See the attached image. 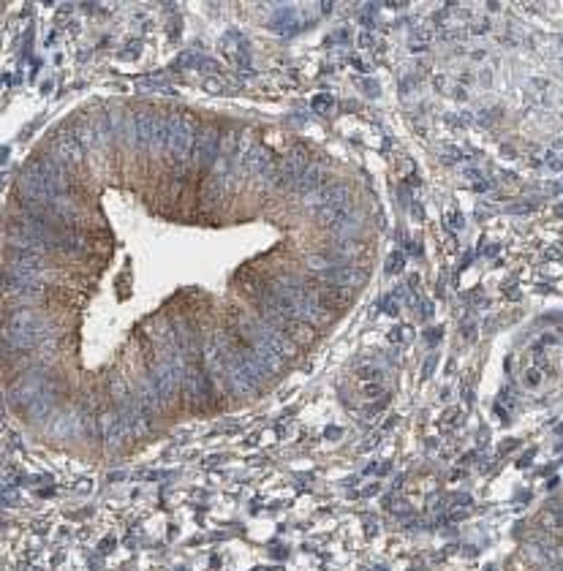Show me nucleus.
Wrapping results in <instances>:
<instances>
[{
	"label": "nucleus",
	"instance_id": "obj_1",
	"mask_svg": "<svg viewBox=\"0 0 563 571\" xmlns=\"http://www.w3.org/2000/svg\"><path fill=\"white\" fill-rule=\"evenodd\" d=\"M19 183H22V190H25V199L38 202V204H47V202L60 199L63 190H66V185H60L57 180H52V177L44 172L38 163H33L30 169H25V174H22Z\"/></svg>",
	"mask_w": 563,
	"mask_h": 571
},
{
	"label": "nucleus",
	"instance_id": "obj_2",
	"mask_svg": "<svg viewBox=\"0 0 563 571\" xmlns=\"http://www.w3.org/2000/svg\"><path fill=\"white\" fill-rule=\"evenodd\" d=\"M196 139H199V125L191 115H177L175 122V137H172V156H175V166L177 169H185L188 161H191V153L196 150Z\"/></svg>",
	"mask_w": 563,
	"mask_h": 571
},
{
	"label": "nucleus",
	"instance_id": "obj_3",
	"mask_svg": "<svg viewBox=\"0 0 563 571\" xmlns=\"http://www.w3.org/2000/svg\"><path fill=\"white\" fill-rule=\"evenodd\" d=\"M310 163H308V156H305V150L297 147V150H291L289 156L283 158L281 169H278V177H275V185L281 190H289V188H297V183L302 180V174L308 169Z\"/></svg>",
	"mask_w": 563,
	"mask_h": 571
},
{
	"label": "nucleus",
	"instance_id": "obj_4",
	"mask_svg": "<svg viewBox=\"0 0 563 571\" xmlns=\"http://www.w3.org/2000/svg\"><path fill=\"white\" fill-rule=\"evenodd\" d=\"M150 381H153V392H156V400L158 403H172L177 392V381H180V367L172 362H161L153 367L150 373Z\"/></svg>",
	"mask_w": 563,
	"mask_h": 571
},
{
	"label": "nucleus",
	"instance_id": "obj_5",
	"mask_svg": "<svg viewBox=\"0 0 563 571\" xmlns=\"http://www.w3.org/2000/svg\"><path fill=\"white\" fill-rule=\"evenodd\" d=\"M218 153H221V137H218V131H215L212 125L202 128V131H199V139H196V150H194L196 163H199L202 169H207V166H212V163L218 161Z\"/></svg>",
	"mask_w": 563,
	"mask_h": 571
},
{
	"label": "nucleus",
	"instance_id": "obj_6",
	"mask_svg": "<svg viewBox=\"0 0 563 571\" xmlns=\"http://www.w3.org/2000/svg\"><path fill=\"white\" fill-rule=\"evenodd\" d=\"M54 150H57V156L63 163H76L82 153H85V144H82V139L79 134H74V131H60L57 137H54Z\"/></svg>",
	"mask_w": 563,
	"mask_h": 571
},
{
	"label": "nucleus",
	"instance_id": "obj_7",
	"mask_svg": "<svg viewBox=\"0 0 563 571\" xmlns=\"http://www.w3.org/2000/svg\"><path fill=\"white\" fill-rule=\"evenodd\" d=\"M362 277L365 275H362L356 267H349V264H335V267H330L327 272H321V280L335 283V286H343V289H354V286H359Z\"/></svg>",
	"mask_w": 563,
	"mask_h": 571
},
{
	"label": "nucleus",
	"instance_id": "obj_8",
	"mask_svg": "<svg viewBox=\"0 0 563 571\" xmlns=\"http://www.w3.org/2000/svg\"><path fill=\"white\" fill-rule=\"evenodd\" d=\"M346 218H352V199H346V202H335V204H327V207L316 209V221L321 226H327V229L340 226Z\"/></svg>",
	"mask_w": 563,
	"mask_h": 571
},
{
	"label": "nucleus",
	"instance_id": "obj_9",
	"mask_svg": "<svg viewBox=\"0 0 563 571\" xmlns=\"http://www.w3.org/2000/svg\"><path fill=\"white\" fill-rule=\"evenodd\" d=\"M3 286H6V292L8 294H38L41 292V286H38V277H30V275H19V272H11V270H6V275H3Z\"/></svg>",
	"mask_w": 563,
	"mask_h": 571
},
{
	"label": "nucleus",
	"instance_id": "obj_10",
	"mask_svg": "<svg viewBox=\"0 0 563 571\" xmlns=\"http://www.w3.org/2000/svg\"><path fill=\"white\" fill-rule=\"evenodd\" d=\"M134 125H137V144H141V147H156L158 115H153V112H139Z\"/></svg>",
	"mask_w": 563,
	"mask_h": 571
},
{
	"label": "nucleus",
	"instance_id": "obj_11",
	"mask_svg": "<svg viewBox=\"0 0 563 571\" xmlns=\"http://www.w3.org/2000/svg\"><path fill=\"white\" fill-rule=\"evenodd\" d=\"M101 425H104V438H106V444H109L112 449H117V446L123 444L125 438L131 435V430L125 427L123 419H120V416H115V414H106L104 419H101Z\"/></svg>",
	"mask_w": 563,
	"mask_h": 571
},
{
	"label": "nucleus",
	"instance_id": "obj_12",
	"mask_svg": "<svg viewBox=\"0 0 563 571\" xmlns=\"http://www.w3.org/2000/svg\"><path fill=\"white\" fill-rule=\"evenodd\" d=\"M324 185V169L321 166H316V163H310L308 169H305V174H302V180L297 183V188L302 196H310V193H316L318 188Z\"/></svg>",
	"mask_w": 563,
	"mask_h": 571
},
{
	"label": "nucleus",
	"instance_id": "obj_13",
	"mask_svg": "<svg viewBox=\"0 0 563 571\" xmlns=\"http://www.w3.org/2000/svg\"><path fill=\"white\" fill-rule=\"evenodd\" d=\"M175 122H177V115H158V125H156V147H169V144H172Z\"/></svg>",
	"mask_w": 563,
	"mask_h": 571
},
{
	"label": "nucleus",
	"instance_id": "obj_14",
	"mask_svg": "<svg viewBox=\"0 0 563 571\" xmlns=\"http://www.w3.org/2000/svg\"><path fill=\"white\" fill-rule=\"evenodd\" d=\"M346 199H352V196H349V190L343 188V185H330L327 190L316 193V196L310 199V204H316L318 209V207H327V204H335V202H346Z\"/></svg>",
	"mask_w": 563,
	"mask_h": 571
},
{
	"label": "nucleus",
	"instance_id": "obj_15",
	"mask_svg": "<svg viewBox=\"0 0 563 571\" xmlns=\"http://www.w3.org/2000/svg\"><path fill=\"white\" fill-rule=\"evenodd\" d=\"M539 525H542V528H547V531H561L563 519L558 517L555 512H545V514L539 517Z\"/></svg>",
	"mask_w": 563,
	"mask_h": 571
},
{
	"label": "nucleus",
	"instance_id": "obj_16",
	"mask_svg": "<svg viewBox=\"0 0 563 571\" xmlns=\"http://www.w3.org/2000/svg\"><path fill=\"white\" fill-rule=\"evenodd\" d=\"M362 392H365V398H368V400H373V398H378V395L384 392V386H381V381H368V383L362 386Z\"/></svg>",
	"mask_w": 563,
	"mask_h": 571
},
{
	"label": "nucleus",
	"instance_id": "obj_17",
	"mask_svg": "<svg viewBox=\"0 0 563 571\" xmlns=\"http://www.w3.org/2000/svg\"><path fill=\"white\" fill-rule=\"evenodd\" d=\"M403 253H392L387 259V272H400L403 270Z\"/></svg>",
	"mask_w": 563,
	"mask_h": 571
},
{
	"label": "nucleus",
	"instance_id": "obj_18",
	"mask_svg": "<svg viewBox=\"0 0 563 571\" xmlns=\"http://www.w3.org/2000/svg\"><path fill=\"white\" fill-rule=\"evenodd\" d=\"M313 109H316V112L332 109V96H316V98H313Z\"/></svg>",
	"mask_w": 563,
	"mask_h": 571
},
{
	"label": "nucleus",
	"instance_id": "obj_19",
	"mask_svg": "<svg viewBox=\"0 0 563 571\" xmlns=\"http://www.w3.org/2000/svg\"><path fill=\"white\" fill-rule=\"evenodd\" d=\"M433 82H436V87H439L441 93H446V96H455V85H452V82H449L446 76H436Z\"/></svg>",
	"mask_w": 563,
	"mask_h": 571
},
{
	"label": "nucleus",
	"instance_id": "obj_20",
	"mask_svg": "<svg viewBox=\"0 0 563 571\" xmlns=\"http://www.w3.org/2000/svg\"><path fill=\"white\" fill-rule=\"evenodd\" d=\"M539 571H563V566H539Z\"/></svg>",
	"mask_w": 563,
	"mask_h": 571
}]
</instances>
